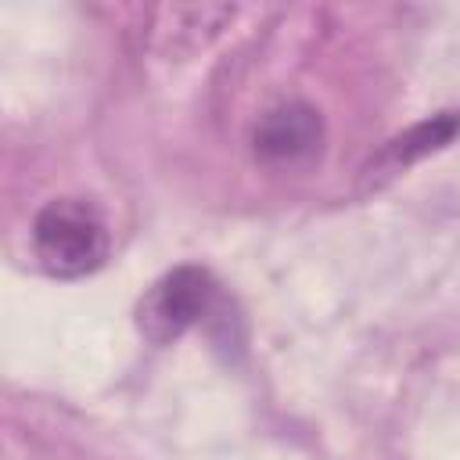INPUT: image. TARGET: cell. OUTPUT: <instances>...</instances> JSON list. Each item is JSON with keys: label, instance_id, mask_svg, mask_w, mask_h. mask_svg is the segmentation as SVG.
Returning a JSON list of instances; mask_svg holds the SVG:
<instances>
[{"label": "cell", "instance_id": "6da1fadb", "mask_svg": "<svg viewBox=\"0 0 460 460\" xmlns=\"http://www.w3.org/2000/svg\"><path fill=\"white\" fill-rule=\"evenodd\" d=\"M32 248L47 273L86 277L108 259L104 216L83 198H54L32 223Z\"/></svg>", "mask_w": 460, "mask_h": 460}, {"label": "cell", "instance_id": "7a4b0ae2", "mask_svg": "<svg viewBox=\"0 0 460 460\" xmlns=\"http://www.w3.org/2000/svg\"><path fill=\"white\" fill-rule=\"evenodd\" d=\"M216 302V280L201 266H180L155 280L137 305V327L147 341L169 345L190 331Z\"/></svg>", "mask_w": 460, "mask_h": 460}, {"label": "cell", "instance_id": "3957f363", "mask_svg": "<svg viewBox=\"0 0 460 460\" xmlns=\"http://www.w3.org/2000/svg\"><path fill=\"white\" fill-rule=\"evenodd\" d=\"M323 144V122L320 111L298 101L270 108L255 126V155L266 165H305L320 155Z\"/></svg>", "mask_w": 460, "mask_h": 460}, {"label": "cell", "instance_id": "277c9868", "mask_svg": "<svg viewBox=\"0 0 460 460\" xmlns=\"http://www.w3.org/2000/svg\"><path fill=\"white\" fill-rule=\"evenodd\" d=\"M456 133H460V115H456V111H442V115H435L431 122H420V126H413L410 133L395 137V140L377 155V169L399 172V169H406L413 158L431 155L435 147L449 144Z\"/></svg>", "mask_w": 460, "mask_h": 460}]
</instances>
